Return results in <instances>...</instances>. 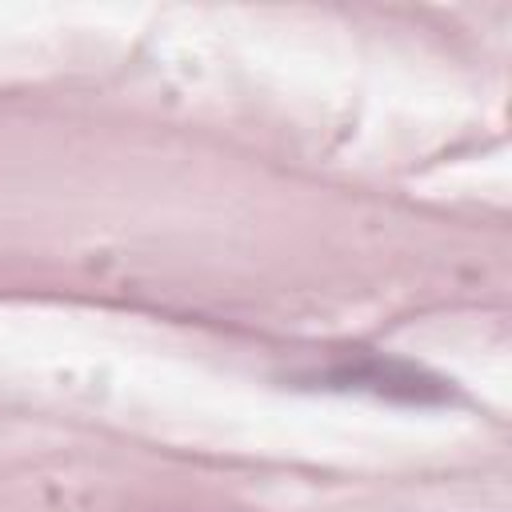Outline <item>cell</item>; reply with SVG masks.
I'll return each instance as SVG.
<instances>
[{"instance_id":"6da1fadb","label":"cell","mask_w":512,"mask_h":512,"mask_svg":"<svg viewBox=\"0 0 512 512\" xmlns=\"http://www.w3.org/2000/svg\"><path fill=\"white\" fill-rule=\"evenodd\" d=\"M320 380L328 384H352V388H372V392H400L404 400H428V396H444L440 380L424 384V376L400 360H384V356H340L332 368L320 372Z\"/></svg>"}]
</instances>
